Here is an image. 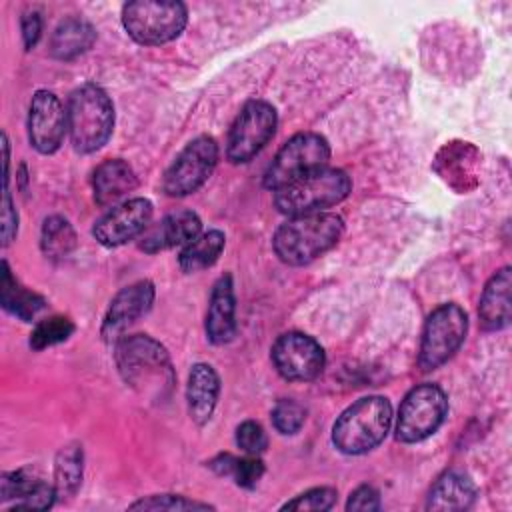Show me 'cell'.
Wrapping results in <instances>:
<instances>
[{"instance_id":"cell-1","label":"cell","mask_w":512,"mask_h":512,"mask_svg":"<svg viewBox=\"0 0 512 512\" xmlns=\"http://www.w3.org/2000/svg\"><path fill=\"white\" fill-rule=\"evenodd\" d=\"M114 360L124 382L140 396L162 402L170 396L176 374L166 348L148 334H132L116 340Z\"/></svg>"},{"instance_id":"cell-2","label":"cell","mask_w":512,"mask_h":512,"mask_svg":"<svg viewBox=\"0 0 512 512\" xmlns=\"http://www.w3.org/2000/svg\"><path fill=\"white\" fill-rule=\"evenodd\" d=\"M344 232V222L332 212L290 216L272 238L276 256L290 266H304L334 248Z\"/></svg>"},{"instance_id":"cell-3","label":"cell","mask_w":512,"mask_h":512,"mask_svg":"<svg viewBox=\"0 0 512 512\" xmlns=\"http://www.w3.org/2000/svg\"><path fill=\"white\" fill-rule=\"evenodd\" d=\"M392 424V406L384 396H364L350 404L332 426V442L342 454L358 456L376 448Z\"/></svg>"},{"instance_id":"cell-4","label":"cell","mask_w":512,"mask_h":512,"mask_svg":"<svg viewBox=\"0 0 512 512\" xmlns=\"http://www.w3.org/2000/svg\"><path fill=\"white\" fill-rule=\"evenodd\" d=\"M68 132L74 150L90 154L100 150L114 130V106L96 84H84L68 100Z\"/></svg>"},{"instance_id":"cell-5","label":"cell","mask_w":512,"mask_h":512,"mask_svg":"<svg viewBox=\"0 0 512 512\" xmlns=\"http://www.w3.org/2000/svg\"><path fill=\"white\" fill-rule=\"evenodd\" d=\"M352 190L350 176L338 168H322L274 192V206L288 216L324 212L340 204Z\"/></svg>"},{"instance_id":"cell-6","label":"cell","mask_w":512,"mask_h":512,"mask_svg":"<svg viewBox=\"0 0 512 512\" xmlns=\"http://www.w3.org/2000/svg\"><path fill=\"white\" fill-rule=\"evenodd\" d=\"M188 10L174 0H134L122 6V26L128 36L144 46H160L182 34Z\"/></svg>"},{"instance_id":"cell-7","label":"cell","mask_w":512,"mask_h":512,"mask_svg":"<svg viewBox=\"0 0 512 512\" xmlns=\"http://www.w3.org/2000/svg\"><path fill=\"white\" fill-rule=\"evenodd\" d=\"M330 144L316 132H300L284 142L264 172V186L272 192L278 188L326 168Z\"/></svg>"},{"instance_id":"cell-8","label":"cell","mask_w":512,"mask_h":512,"mask_svg":"<svg viewBox=\"0 0 512 512\" xmlns=\"http://www.w3.org/2000/svg\"><path fill=\"white\" fill-rule=\"evenodd\" d=\"M466 332L468 316L458 304L448 302L434 308L424 322L418 350V366L424 372L442 366L462 346Z\"/></svg>"},{"instance_id":"cell-9","label":"cell","mask_w":512,"mask_h":512,"mask_svg":"<svg viewBox=\"0 0 512 512\" xmlns=\"http://www.w3.org/2000/svg\"><path fill=\"white\" fill-rule=\"evenodd\" d=\"M448 414L446 392L436 384L414 386L402 400L396 418V438L406 444L432 436Z\"/></svg>"},{"instance_id":"cell-10","label":"cell","mask_w":512,"mask_h":512,"mask_svg":"<svg viewBox=\"0 0 512 512\" xmlns=\"http://www.w3.org/2000/svg\"><path fill=\"white\" fill-rule=\"evenodd\" d=\"M276 126L278 114L270 102H246L230 126L226 140V158L232 164L250 162L274 136Z\"/></svg>"},{"instance_id":"cell-11","label":"cell","mask_w":512,"mask_h":512,"mask_svg":"<svg viewBox=\"0 0 512 512\" xmlns=\"http://www.w3.org/2000/svg\"><path fill=\"white\" fill-rule=\"evenodd\" d=\"M218 144L212 136H198L188 142L162 178V192L174 198L196 192L214 172Z\"/></svg>"},{"instance_id":"cell-12","label":"cell","mask_w":512,"mask_h":512,"mask_svg":"<svg viewBox=\"0 0 512 512\" xmlns=\"http://www.w3.org/2000/svg\"><path fill=\"white\" fill-rule=\"evenodd\" d=\"M276 372L292 382H308L322 374L326 356L322 346L304 332H286L270 350Z\"/></svg>"},{"instance_id":"cell-13","label":"cell","mask_w":512,"mask_h":512,"mask_svg":"<svg viewBox=\"0 0 512 512\" xmlns=\"http://www.w3.org/2000/svg\"><path fill=\"white\" fill-rule=\"evenodd\" d=\"M154 206L148 198H128L112 206L92 228L94 238L106 246H122L146 232L152 220Z\"/></svg>"},{"instance_id":"cell-14","label":"cell","mask_w":512,"mask_h":512,"mask_svg":"<svg viewBox=\"0 0 512 512\" xmlns=\"http://www.w3.org/2000/svg\"><path fill=\"white\" fill-rule=\"evenodd\" d=\"M68 130V114L60 98L50 90H38L28 108V140L40 154L60 148Z\"/></svg>"},{"instance_id":"cell-15","label":"cell","mask_w":512,"mask_h":512,"mask_svg":"<svg viewBox=\"0 0 512 512\" xmlns=\"http://www.w3.org/2000/svg\"><path fill=\"white\" fill-rule=\"evenodd\" d=\"M154 284L150 280H138L126 288H122L110 302L104 320H102V336L106 340H118L122 334L136 324L154 304Z\"/></svg>"},{"instance_id":"cell-16","label":"cell","mask_w":512,"mask_h":512,"mask_svg":"<svg viewBox=\"0 0 512 512\" xmlns=\"http://www.w3.org/2000/svg\"><path fill=\"white\" fill-rule=\"evenodd\" d=\"M0 496L4 504L12 500L10 510H48L58 498L54 484L28 468L6 472L0 480Z\"/></svg>"},{"instance_id":"cell-17","label":"cell","mask_w":512,"mask_h":512,"mask_svg":"<svg viewBox=\"0 0 512 512\" xmlns=\"http://www.w3.org/2000/svg\"><path fill=\"white\" fill-rule=\"evenodd\" d=\"M202 230V220L192 210H176L160 218L156 224L148 226L140 238V250L146 254H156L170 250L174 246H186Z\"/></svg>"},{"instance_id":"cell-18","label":"cell","mask_w":512,"mask_h":512,"mask_svg":"<svg viewBox=\"0 0 512 512\" xmlns=\"http://www.w3.org/2000/svg\"><path fill=\"white\" fill-rule=\"evenodd\" d=\"M204 330L208 340L218 346L236 336V296L230 274H222L212 286Z\"/></svg>"},{"instance_id":"cell-19","label":"cell","mask_w":512,"mask_h":512,"mask_svg":"<svg viewBox=\"0 0 512 512\" xmlns=\"http://www.w3.org/2000/svg\"><path fill=\"white\" fill-rule=\"evenodd\" d=\"M138 180L128 162L122 158H110L96 166L92 176L94 200L98 206H116L122 198H126Z\"/></svg>"},{"instance_id":"cell-20","label":"cell","mask_w":512,"mask_h":512,"mask_svg":"<svg viewBox=\"0 0 512 512\" xmlns=\"http://www.w3.org/2000/svg\"><path fill=\"white\" fill-rule=\"evenodd\" d=\"M510 288H512L510 266L500 268L486 282L480 296V304H478V318L484 330L494 332L510 324Z\"/></svg>"},{"instance_id":"cell-21","label":"cell","mask_w":512,"mask_h":512,"mask_svg":"<svg viewBox=\"0 0 512 512\" xmlns=\"http://www.w3.org/2000/svg\"><path fill=\"white\" fill-rule=\"evenodd\" d=\"M220 396V378L210 364L198 362L192 366L186 384V404L192 422L198 426L212 418Z\"/></svg>"},{"instance_id":"cell-22","label":"cell","mask_w":512,"mask_h":512,"mask_svg":"<svg viewBox=\"0 0 512 512\" xmlns=\"http://www.w3.org/2000/svg\"><path fill=\"white\" fill-rule=\"evenodd\" d=\"M476 500V486L472 480L456 470L444 472L430 488L426 498V510L452 512L466 510Z\"/></svg>"},{"instance_id":"cell-23","label":"cell","mask_w":512,"mask_h":512,"mask_svg":"<svg viewBox=\"0 0 512 512\" xmlns=\"http://www.w3.org/2000/svg\"><path fill=\"white\" fill-rule=\"evenodd\" d=\"M0 304L6 312L20 318L22 322H32L46 308V300L40 294L24 288L18 282V278L12 274L6 260H2Z\"/></svg>"},{"instance_id":"cell-24","label":"cell","mask_w":512,"mask_h":512,"mask_svg":"<svg viewBox=\"0 0 512 512\" xmlns=\"http://www.w3.org/2000/svg\"><path fill=\"white\" fill-rule=\"evenodd\" d=\"M96 40V30L84 18H66L62 20L52 38H50V54L56 60H72L84 54Z\"/></svg>"},{"instance_id":"cell-25","label":"cell","mask_w":512,"mask_h":512,"mask_svg":"<svg viewBox=\"0 0 512 512\" xmlns=\"http://www.w3.org/2000/svg\"><path fill=\"white\" fill-rule=\"evenodd\" d=\"M226 246V236L220 230H208L198 234L192 242H188L178 254V264L184 272H200L210 268L222 254Z\"/></svg>"},{"instance_id":"cell-26","label":"cell","mask_w":512,"mask_h":512,"mask_svg":"<svg viewBox=\"0 0 512 512\" xmlns=\"http://www.w3.org/2000/svg\"><path fill=\"white\" fill-rule=\"evenodd\" d=\"M210 468L220 476H230L238 486L242 488H256L264 474V462L254 456L246 454L242 458H236L232 454H218L214 460H210Z\"/></svg>"},{"instance_id":"cell-27","label":"cell","mask_w":512,"mask_h":512,"mask_svg":"<svg viewBox=\"0 0 512 512\" xmlns=\"http://www.w3.org/2000/svg\"><path fill=\"white\" fill-rule=\"evenodd\" d=\"M82 446L68 444L64 446L54 464V488L58 498H70L76 494L82 482Z\"/></svg>"},{"instance_id":"cell-28","label":"cell","mask_w":512,"mask_h":512,"mask_svg":"<svg viewBox=\"0 0 512 512\" xmlns=\"http://www.w3.org/2000/svg\"><path fill=\"white\" fill-rule=\"evenodd\" d=\"M40 248L46 258H66L76 248V232L64 216H50L42 224Z\"/></svg>"},{"instance_id":"cell-29","label":"cell","mask_w":512,"mask_h":512,"mask_svg":"<svg viewBox=\"0 0 512 512\" xmlns=\"http://www.w3.org/2000/svg\"><path fill=\"white\" fill-rule=\"evenodd\" d=\"M74 330H76L74 322L66 316L44 318L34 326V330L30 334V348L44 350V348L56 346V344L68 340Z\"/></svg>"},{"instance_id":"cell-30","label":"cell","mask_w":512,"mask_h":512,"mask_svg":"<svg viewBox=\"0 0 512 512\" xmlns=\"http://www.w3.org/2000/svg\"><path fill=\"white\" fill-rule=\"evenodd\" d=\"M304 422L306 408L292 398L278 400L272 408V424L280 434H296L304 426Z\"/></svg>"},{"instance_id":"cell-31","label":"cell","mask_w":512,"mask_h":512,"mask_svg":"<svg viewBox=\"0 0 512 512\" xmlns=\"http://www.w3.org/2000/svg\"><path fill=\"white\" fill-rule=\"evenodd\" d=\"M338 492L330 486H318V488H310L302 494H298L296 498H292L290 502L282 504V510H314V512H324L330 510L336 504Z\"/></svg>"},{"instance_id":"cell-32","label":"cell","mask_w":512,"mask_h":512,"mask_svg":"<svg viewBox=\"0 0 512 512\" xmlns=\"http://www.w3.org/2000/svg\"><path fill=\"white\" fill-rule=\"evenodd\" d=\"M210 504L190 500L180 494H156L130 504V510H210Z\"/></svg>"},{"instance_id":"cell-33","label":"cell","mask_w":512,"mask_h":512,"mask_svg":"<svg viewBox=\"0 0 512 512\" xmlns=\"http://www.w3.org/2000/svg\"><path fill=\"white\" fill-rule=\"evenodd\" d=\"M236 444L244 454H262L268 446V438L264 428L254 422V420H246L236 428Z\"/></svg>"},{"instance_id":"cell-34","label":"cell","mask_w":512,"mask_h":512,"mask_svg":"<svg viewBox=\"0 0 512 512\" xmlns=\"http://www.w3.org/2000/svg\"><path fill=\"white\" fill-rule=\"evenodd\" d=\"M346 510H358V512H372V510H380V494L376 488L364 484L358 486L346 502Z\"/></svg>"},{"instance_id":"cell-35","label":"cell","mask_w":512,"mask_h":512,"mask_svg":"<svg viewBox=\"0 0 512 512\" xmlns=\"http://www.w3.org/2000/svg\"><path fill=\"white\" fill-rule=\"evenodd\" d=\"M18 232V212L12 202L10 186L4 184V200H2V244L8 246Z\"/></svg>"},{"instance_id":"cell-36","label":"cell","mask_w":512,"mask_h":512,"mask_svg":"<svg viewBox=\"0 0 512 512\" xmlns=\"http://www.w3.org/2000/svg\"><path fill=\"white\" fill-rule=\"evenodd\" d=\"M20 28H22V40H24V48L32 50L42 34V18L38 12H26L20 18Z\"/></svg>"}]
</instances>
